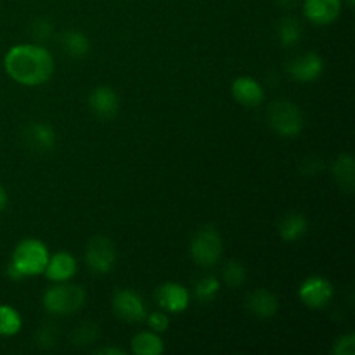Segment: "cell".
<instances>
[{
    "mask_svg": "<svg viewBox=\"0 0 355 355\" xmlns=\"http://www.w3.org/2000/svg\"><path fill=\"white\" fill-rule=\"evenodd\" d=\"M3 68L7 75L21 85H42L49 82L54 73V58L42 45L19 44L7 51Z\"/></svg>",
    "mask_w": 355,
    "mask_h": 355,
    "instance_id": "6da1fadb",
    "label": "cell"
},
{
    "mask_svg": "<svg viewBox=\"0 0 355 355\" xmlns=\"http://www.w3.org/2000/svg\"><path fill=\"white\" fill-rule=\"evenodd\" d=\"M49 262V250L40 239L28 238L17 243L14 248L10 266L7 269L12 279H24V277L38 276L45 270Z\"/></svg>",
    "mask_w": 355,
    "mask_h": 355,
    "instance_id": "7a4b0ae2",
    "label": "cell"
},
{
    "mask_svg": "<svg viewBox=\"0 0 355 355\" xmlns=\"http://www.w3.org/2000/svg\"><path fill=\"white\" fill-rule=\"evenodd\" d=\"M85 290L78 284H66L58 283L45 290L44 298V307L45 311L51 312L55 315H69L82 309L85 304Z\"/></svg>",
    "mask_w": 355,
    "mask_h": 355,
    "instance_id": "3957f363",
    "label": "cell"
},
{
    "mask_svg": "<svg viewBox=\"0 0 355 355\" xmlns=\"http://www.w3.org/2000/svg\"><path fill=\"white\" fill-rule=\"evenodd\" d=\"M267 121L270 128L281 137H297L304 128V113L295 103L288 99H277L267 107Z\"/></svg>",
    "mask_w": 355,
    "mask_h": 355,
    "instance_id": "277c9868",
    "label": "cell"
},
{
    "mask_svg": "<svg viewBox=\"0 0 355 355\" xmlns=\"http://www.w3.org/2000/svg\"><path fill=\"white\" fill-rule=\"evenodd\" d=\"M189 250L196 266L207 267V269L217 266L222 257L220 232L214 225H203L194 234Z\"/></svg>",
    "mask_w": 355,
    "mask_h": 355,
    "instance_id": "5b68a950",
    "label": "cell"
},
{
    "mask_svg": "<svg viewBox=\"0 0 355 355\" xmlns=\"http://www.w3.org/2000/svg\"><path fill=\"white\" fill-rule=\"evenodd\" d=\"M85 262L92 272L110 274L116 263V248L114 243L106 236H96L89 241L85 250Z\"/></svg>",
    "mask_w": 355,
    "mask_h": 355,
    "instance_id": "8992f818",
    "label": "cell"
},
{
    "mask_svg": "<svg viewBox=\"0 0 355 355\" xmlns=\"http://www.w3.org/2000/svg\"><path fill=\"white\" fill-rule=\"evenodd\" d=\"M113 309L125 322H142L148 315L142 297L132 290H118L113 297Z\"/></svg>",
    "mask_w": 355,
    "mask_h": 355,
    "instance_id": "52a82bcc",
    "label": "cell"
},
{
    "mask_svg": "<svg viewBox=\"0 0 355 355\" xmlns=\"http://www.w3.org/2000/svg\"><path fill=\"white\" fill-rule=\"evenodd\" d=\"M333 295H335L333 284L322 276L307 277L298 290L300 300L311 309H324L331 302Z\"/></svg>",
    "mask_w": 355,
    "mask_h": 355,
    "instance_id": "ba28073f",
    "label": "cell"
},
{
    "mask_svg": "<svg viewBox=\"0 0 355 355\" xmlns=\"http://www.w3.org/2000/svg\"><path fill=\"white\" fill-rule=\"evenodd\" d=\"M324 71V61L318 52H307L304 55L291 59L288 64V73L295 82L311 83L319 80V76Z\"/></svg>",
    "mask_w": 355,
    "mask_h": 355,
    "instance_id": "9c48e42d",
    "label": "cell"
},
{
    "mask_svg": "<svg viewBox=\"0 0 355 355\" xmlns=\"http://www.w3.org/2000/svg\"><path fill=\"white\" fill-rule=\"evenodd\" d=\"M23 141L31 153L45 155L55 148V132L51 125L33 121L23 130Z\"/></svg>",
    "mask_w": 355,
    "mask_h": 355,
    "instance_id": "30bf717a",
    "label": "cell"
},
{
    "mask_svg": "<svg viewBox=\"0 0 355 355\" xmlns=\"http://www.w3.org/2000/svg\"><path fill=\"white\" fill-rule=\"evenodd\" d=\"M89 107L101 120L114 118L120 110V99H118L116 90L107 85H99L92 89L89 94Z\"/></svg>",
    "mask_w": 355,
    "mask_h": 355,
    "instance_id": "8fae6325",
    "label": "cell"
},
{
    "mask_svg": "<svg viewBox=\"0 0 355 355\" xmlns=\"http://www.w3.org/2000/svg\"><path fill=\"white\" fill-rule=\"evenodd\" d=\"M156 300L166 312L179 314L189 307V291L179 283H165L156 291Z\"/></svg>",
    "mask_w": 355,
    "mask_h": 355,
    "instance_id": "7c38bea8",
    "label": "cell"
},
{
    "mask_svg": "<svg viewBox=\"0 0 355 355\" xmlns=\"http://www.w3.org/2000/svg\"><path fill=\"white\" fill-rule=\"evenodd\" d=\"M342 10V0H304V14L314 24H331Z\"/></svg>",
    "mask_w": 355,
    "mask_h": 355,
    "instance_id": "4fadbf2b",
    "label": "cell"
},
{
    "mask_svg": "<svg viewBox=\"0 0 355 355\" xmlns=\"http://www.w3.org/2000/svg\"><path fill=\"white\" fill-rule=\"evenodd\" d=\"M232 96L246 107H257L263 103L262 85L252 76H238L232 82Z\"/></svg>",
    "mask_w": 355,
    "mask_h": 355,
    "instance_id": "5bb4252c",
    "label": "cell"
},
{
    "mask_svg": "<svg viewBox=\"0 0 355 355\" xmlns=\"http://www.w3.org/2000/svg\"><path fill=\"white\" fill-rule=\"evenodd\" d=\"M45 276L54 283H66L71 279L76 272V260L71 253L58 252L55 255L49 257L47 267H45Z\"/></svg>",
    "mask_w": 355,
    "mask_h": 355,
    "instance_id": "9a60e30c",
    "label": "cell"
},
{
    "mask_svg": "<svg viewBox=\"0 0 355 355\" xmlns=\"http://www.w3.org/2000/svg\"><path fill=\"white\" fill-rule=\"evenodd\" d=\"M246 307L253 315L260 319H269L277 314L279 309V302L272 291L266 290V288H259V290L252 291L246 298Z\"/></svg>",
    "mask_w": 355,
    "mask_h": 355,
    "instance_id": "2e32d148",
    "label": "cell"
},
{
    "mask_svg": "<svg viewBox=\"0 0 355 355\" xmlns=\"http://www.w3.org/2000/svg\"><path fill=\"white\" fill-rule=\"evenodd\" d=\"M333 177L343 193H354L355 187V163L354 158L347 153L340 155L333 163Z\"/></svg>",
    "mask_w": 355,
    "mask_h": 355,
    "instance_id": "e0dca14e",
    "label": "cell"
},
{
    "mask_svg": "<svg viewBox=\"0 0 355 355\" xmlns=\"http://www.w3.org/2000/svg\"><path fill=\"white\" fill-rule=\"evenodd\" d=\"M309 222L307 217L300 211H290L279 222V236L283 241L295 243L307 232Z\"/></svg>",
    "mask_w": 355,
    "mask_h": 355,
    "instance_id": "ac0fdd59",
    "label": "cell"
},
{
    "mask_svg": "<svg viewBox=\"0 0 355 355\" xmlns=\"http://www.w3.org/2000/svg\"><path fill=\"white\" fill-rule=\"evenodd\" d=\"M61 47L73 59H82L89 54L90 40L83 31L68 30L61 35Z\"/></svg>",
    "mask_w": 355,
    "mask_h": 355,
    "instance_id": "d6986e66",
    "label": "cell"
},
{
    "mask_svg": "<svg viewBox=\"0 0 355 355\" xmlns=\"http://www.w3.org/2000/svg\"><path fill=\"white\" fill-rule=\"evenodd\" d=\"M163 350V340L155 331H142L132 338V352L137 355H158Z\"/></svg>",
    "mask_w": 355,
    "mask_h": 355,
    "instance_id": "ffe728a7",
    "label": "cell"
},
{
    "mask_svg": "<svg viewBox=\"0 0 355 355\" xmlns=\"http://www.w3.org/2000/svg\"><path fill=\"white\" fill-rule=\"evenodd\" d=\"M302 38V24L297 17L286 16L277 24V40L283 47H295Z\"/></svg>",
    "mask_w": 355,
    "mask_h": 355,
    "instance_id": "44dd1931",
    "label": "cell"
},
{
    "mask_svg": "<svg viewBox=\"0 0 355 355\" xmlns=\"http://www.w3.org/2000/svg\"><path fill=\"white\" fill-rule=\"evenodd\" d=\"M23 319L10 305H0V336H14L21 331Z\"/></svg>",
    "mask_w": 355,
    "mask_h": 355,
    "instance_id": "7402d4cb",
    "label": "cell"
},
{
    "mask_svg": "<svg viewBox=\"0 0 355 355\" xmlns=\"http://www.w3.org/2000/svg\"><path fill=\"white\" fill-rule=\"evenodd\" d=\"M220 291V283L215 276H203L194 284V295L200 302H210Z\"/></svg>",
    "mask_w": 355,
    "mask_h": 355,
    "instance_id": "603a6c76",
    "label": "cell"
},
{
    "mask_svg": "<svg viewBox=\"0 0 355 355\" xmlns=\"http://www.w3.org/2000/svg\"><path fill=\"white\" fill-rule=\"evenodd\" d=\"M97 338H99V328L94 322H83V324L76 326L71 333V342L76 347L90 345Z\"/></svg>",
    "mask_w": 355,
    "mask_h": 355,
    "instance_id": "cb8c5ba5",
    "label": "cell"
},
{
    "mask_svg": "<svg viewBox=\"0 0 355 355\" xmlns=\"http://www.w3.org/2000/svg\"><path fill=\"white\" fill-rule=\"evenodd\" d=\"M222 277L231 288H239L246 281V269L238 260H229L222 269Z\"/></svg>",
    "mask_w": 355,
    "mask_h": 355,
    "instance_id": "d4e9b609",
    "label": "cell"
},
{
    "mask_svg": "<svg viewBox=\"0 0 355 355\" xmlns=\"http://www.w3.org/2000/svg\"><path fill=\"white\" fill-rule=\"evenodd\" d=\"M30 31L33 35V38H37L38 42H45L54 33V24H52V19H49V17H38V19H35L31 23Z\"/></svg>",
    "mask_w": 355,
    "mask_h": 355,
    "instance_id": "484cf974",
    "label": "cell"
},
{
    "mask_svg": "<svg viewBox=\"0 0 355 355\" xmlns=\"http://www.w3.org/2000/svg\"><path fill=\"white\" fill-rule=\"evenodd\" d=\"M58 342V328L54 324H44L37 331V345L40 349H51Z\"/></svg>",
    "mask_w": 355,
    "mask_h": 355,
    "instance_id": "4316f807",
    "label": "cell"
},
{
    "mask_svg": "<svg viewBox=\"0 0 355 355\" xmlns=\"http://www.w3.org/2000/svg\"><path fill=\"white\" fill-rule=\"evenodd\" d=\"M333 354L335 355H354L355 354V336L350 335L340 336L333 345Z\"/></svg>",
    "mask_w": 355,
    "mask_h": 355,
    "instance_id": "83f0119b",
    "label": "cell"
},
{
    "mask_svg": "<svg viewBox=\"0 0 355 355\" xmlns=\"http://www.w3.org/2000/svg\"><path fill=\"white\" fill-rule=\"evenodd\" d=\"M146 319H148L149 328L155 333H163L168 328V318L163 312H153V314L146 315Z\"/></svg>",
    "mask_w": 355,
    "mask_h": 355,
    "instance_id": "f1b7e54d",
    "label": "cell"
},
{
    "mask_svg": "<svg viewBox=\"0 0 355 355\" xmlns=\"http://www.w3.org/2000/svg\"><path fill=\"white\" fill-rule=\"evenodd\" d=\"M96 354H106V355H125V350L118 349V347H103L97 349Z\"/></svg>",
    "mask_w": 355,
    "mask_h": 355,
    "instance_id": "f546056e",
    "label": "cell"
},
{
    "mask_svg": "<svg viewBox=\"0 0 355 355\" xmlns=\"http://www.w3.org/2000/svg\"><path fill=\"white\" fill-rule=\"evenodd\" d=\"M277 6L283 9H293L298 6V0H277Z\"/></svg>",
    "mask_w": 355,
    "mask_h": 355,
    "instance_id": "4dcf8cb0",
    "label": "cell"
},
{
    "mask_svg": "<svg viewBox=\"0 0 355 355\" xmlns=\"http://www.w3.org/2000/svg\"><path fill=\"white\" fill-rule=\"evenodd\" d=\"M7 207V193L3 189V186H0V211Z\"/></svg>",
    "mask_w": 355,
    "mask_h": 355,
    "instance_id": "1f68e13d",
    "label": "cell"
},
{
    "mask_svg": "<svg viewBox=\"0 0 355 355\" xmlns=\"http://www.w3.org/2000/svg\"><path fill=\"white\" fill-rule=\"evenodd\" d=\"M347 3H349V7L354 6V0H347Z\"/></svg>",
    "mask_w": 355,
    "mask_h": 355,
    "instance_id": "d6a6232c",
    "label": "cell"
}]
</instances>
